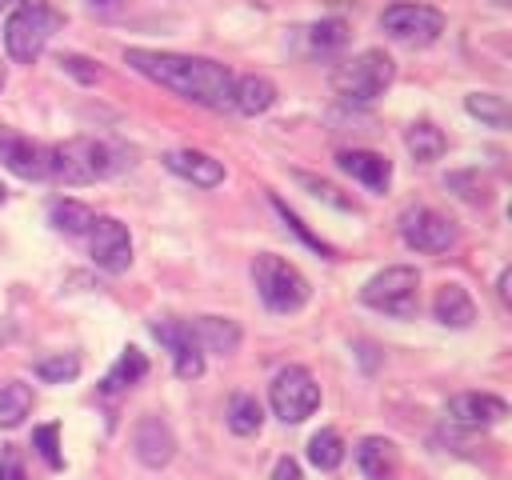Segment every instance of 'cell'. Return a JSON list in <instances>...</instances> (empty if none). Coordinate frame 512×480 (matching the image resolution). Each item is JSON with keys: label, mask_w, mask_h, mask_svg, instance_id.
<instances>
[{"label": "cell", "mask_w": 512, "mask_h": 480, "mask_svg": "<svg viewBox=\"0 0 512 480\" xmlns=\"http://www.w3.org/2000/svg\"><path fill=\"white\" fill-rule=\"evenodd\" d=\"M272 208L280 212V220H284V224H288V228H292V232H296V236H300V240H304L308 248H316V252H320V256H328V260L336 256V248H332V244H324L320 236H312V232L304 228V220H300V216H296V212H292V208H288V204H284L280 196H272Z\"/></svg>", "instance_id": "obj_32"}, {"label": "cell", "mask_w": 512, "mask_h": 480, "mask_svg": "<svg viewBox=\"0 0 512 480\" xmlns=\"http://www.w3.org/2000/svg\"><path fill=\"white\" fill-rule=\"evenodd\" d=\"M160 160H164V168H168L172 176H180V180H188V184H196V188H216V184H224V164L212 160L208 152L172 148V152H164Z\"/></svg>", "instance_id": "obj_14"}, {"label": "cell", "mask_w": 512, "mask_h": 480, "mask_svg": "<svg viewBox=\"0 0 512 480\" xmlns=\"http://www.w3.org/2000/svg\"><path fill=\"white\" fill-rule=\"evenodd\" d=\"M144 376H148V356H144L136 344H128V348H120L116 364L104 372L100 392H104V396H116V392H124V388H132V384H140Z\"/></svg>", "instance_id": "obj_18"}, {"label": "cell", "mask_w": 512, "mask_h": 480, "mask_svg": "<svg viewBox=\"0 0 512 480\" xmlns=\"http://www.w3.org/2000/svg\"><path fill=\"white\" fill-rule=\"evenodd\" d=\"M4 200H8V188H4V184H0V204H4Z\"/></svg>", "instance_id": "obj_41"}, {"label": "cell", "mask_w": 512, "mask_h": 480, "mask_svg": "<svg viewBox=\"0 0 512 480\" xmlns=\"http://www.w3.org/2000/svg\"><path fill=\"white\" fill-rule=\"evenodd\" d=\"M88 252L96 268L120 276L132 264V236L116 216H96V224L88 228Z\"/></svg>", "instance_id": "obj_11"}, {"label": "cell", "mask_w": 512, "mask_h": 480, "mask_svg": "<svg viewBox=\"0 0 512 480\" xmlns=\"http://www.w3.org/2000/svg\"><path fill=\"white\" fill-rule=\"evenodd\" d=\"M508 280H512V272L504 268V272H500V284H496V292H500V300H504V304H508Z\"/></svg>", "instance_id": "obj_38"}, {"label": "cell", "mask_w": 512, "mask_h": 480, "mask_svg": "<svg viewBox=\"0 0 512 480\" xmlns=\"http://www.w3.org/2000/svg\"><path fill=\"white\" fill-rule=\"evenodd\" d=\"M404 148H408V156H412L416 164H432V160L444 156L448 140H444V132H440L432 120H416V124L404 132Z\"/></svg>", "instance_id": "obj_22"}, {"label": "cell", "mask_w": 512, "mask_h": 480, "mask_svg": "<svg viewBox=\"0 0 512 480\" xmlns=\"http://www.w3.org/2000/svg\"><path fill=\"white\" fill-rule=\"evenodd\" d=\"M8 340H12V320L0 316V344H8Z\"/></svg>", "instance_id": "obj_39"}, {"label": "cell", "mask_w": 512, "mask_h": 480, "mask_svg": "<svg viewBox=\"0 0 512 480\" xmlns=\"http://www.w3.org/2000/svg\"><path fill=\"white\" fill-rule=\"evenodd\" d=\"M4 84H8V72H4V64H0V92H4Z\"/></svg>", "instance_id": "obj_40"}, {"label": "cell", "mask_w": 512, "mask_h": 480, "mask_svg": "<svg viewBox=\"0 0 512 480\" xmlns=\"http://www.w3.org/2000/svg\"><path fill=\"white\" fill-rule=\"evenodd\" d=\"M192 332H196V344L204 348V352H220V356H228V352H236L240 348V324L236 320H228V316H200L196 324H192Z\"/></svg>", "instance_id": "obj_21"}, {"label": "cell", "mask_w": 512, "mask_h": 480, "mask_svg": "<svg viewBox=\"0 0 512 480\" xmlns=\"http://www.w3.org/2000/svg\"><path fill=\"white\" fill-rule=\"evenodd\" d=\"M432 312H436V320L444 328H468L476 320V304H472L464 284H444L436 292V300H432Z\"/></svg>", "instance_id": "obj_20"}, {"label": "cell", "mask_w": 512, "mask_h": 480, "mask_svg": "<svg viewBox=\"0 0 512 480\" xmlns=\"http://www.w3.org/2000/svg\"><path fill=\"white\" fill-rule=\"evenodd\" d=\"M268 404L284 424H300L320 408V384L304 364H288L268 384Z\"/></svg>", "instance_id": "obj_7"}, {"label": "cell", "mask_w": 512, "mask_h": 480, "mask_svg": "<svg viewBox=\"0 0 512 480\" xmlns=\"http://www.w3.org/2000/svg\"><path fill=\"white\" fill-rule=\"evenodd\" d=\"M356 468L364 472V480H392L396 468H400L396 444L384 440V436H364L356 444Z\"/></svg>", "instance_id": "obj_17"}, {"label": "cell", "mask_w": 512, "mask_h": 480, "mask_svg": "<svg viewBox=\"0 0 512 480\" xmlns=\"http://www.w3.org/2000/svg\"><path fill=\"white\" fill-rule=\"evenodd\" d=\"M0 164L20 180H44L48 176V148H40L32 136L0 124Z\"/></svg>", "instance_id": "obj_12"}, {"label": "cell", "mask_w": 512, "mask_h": 480, "mask_svg": "<svg viewBox=\"0 0 512 480\" xmlns=\"http://www.w3.org/2000/svg\"><path fill=\"white\" fill-rule=\"evenodd\" d=\"M276 104V84L268 76H236L232 84V108L240 116H260Z\"/></svg>", "instance_id": "obj_19"}, {"label": "cell", "mask_w": 512, "mask_h": 480, "mask_svg": "<svg viewBox=\"0 0 512 480\" xmlns=\"http://www.w3.org/2000/svg\"><path fill=\"white\" fill-rule=\"evenodd\" d=\"M308 460L320 468V472H336L344 464V436L336 428H320L308 436Z\"/></svg>", "instance_id": "obj_24"}, {"label": "cell", "mask_w": 512, "mask_h": 480, "mask_svg": "<svg viewBox=\"0 0 512 480\" xmlns=\"http://www.w3.org/2000/svg\"><path fill=\"white\" fill-rule=\"evenodd\" d=\"M48 220H52V228H56V232H64V236H88V228L96 224V212H92L88 204H80V200L64 196V200H52Z\"/></svg>", "instance_id": "obj_23"}, {"label": "cell", "mask_w": 512, "mask_h": 480, "mask_svg": "<svg viewBox=\"0 0 512 480\" xmlns=\"http://www.w3.org/2000/svg\"><path fill=\"white\" fill-rule=\"evenodd\" d=\"M0 480H28V476H24V464H20V456H16L12 448L0 452Z\"/></svg>", "instance_id": "obj_35"}, {"label": "cell", "mask_w": 512, "mask_h": 480, "mask_svg": "<svg viewBox=\"0 0 512 480\" xmlns=\"http://www.w3.org/2000/svg\"><path fill=\"white\" fill-rule=\"evenodd\" d=\"M308 40H312L316 52H336V48L348 44V24L344 20H320V24L308 28Z\"/></svg>", "instance_id": "obj_31"}, {"label": "cell", "mask_w": 512, "mask_h": 480, "mask_svg": "<svg viewBox=\"0 0 512 480\" xmlns=\"http://www.w3.org/2000/svg\"><path fill=\"white\" fill-rule=\"evenodd\" d=\"M360 300L384 316H396V320H412L416 308H420V272L412 264H392L376 276L364 280L360 288Z\"/></svg>", "instance_id": "obj_6"}, {"label": "cell", "mask_w": 512, "mask_h": 480, "mask_svg": "<svg viewBox=\"0 0 512 480\" xmlns=\"http://www.w3.org/2000/svg\"><path fill=\"white\" fill-rule=\"evenodd\" d=\"M292 180H296L300 188H308L316 200H324V204H332V208H340V212H356V200L344 196L332 180H320V176H312V172H292Z\"/></svg>", "instance_id": "obj_29"}, {"label": "cell", "mask_w": 512, "mask_h": 480, "mask_svg": "<svg viewBox=\"0 0 512 480\" xmlns=\"http://www.w3.org/2000/svg\"><path fill=\"white\" fill-rule=\"evenodd\" d=\"M32 448L44 456L48 468H64V456H60V424H40V428H32Z\"/></svg>", "instance_id": "obj_33"}, {"label": "cell", "mask_w": 512, "mask_h": 480, "mask_svg": "<svg viewBox=\"0 0 512 480\" xmlns=\"http://www.w3.org/2000/svg\"><path fill=\"white\" fill-rule=\"evenodd\" d=\"M444 184H448L460 200H468V204H488V196H492V184H488L480 172H452Z\"/></svg>", "instance_id": "obj_30"}, {"label": "cell", "mask_w": 512, "mask_h": 480, "mask_svg": "<svg viewBox=\"0 0 512 480\" xmlns=\"http://www.w3.org/2000/svg\"><path fill=\"white\" fill-rule=\"evenodd\" d=\"M508 416V404L492 392H460L448 400V420L460 428H492Z\"/></svg>", "instance_id": "obj_13"}, {"label": "cell", "mask_w": 512, "mask_h": 480, "mask_svg": "<svg viewBox=\"0 0 512 480\" xmlns=\"http://www.w3.org/2000/svg\"><path fill=\"white\" fill-rule=\"evenodd\" d=\"M32 412V388L20 380H8L0 388V428H16Z\"/></svg>", "instance_id": "obj_26"}, {"label": "cell", "mask_w": 512, "mask_h": 480, "mask_svg": "<svg viewBox=\"0 0 512 480\" xmlns=\"http://www.w3.org/2000/svg\"><path fill=\"white\" fill-rule=\"evenodd\" d=\"M396 228H400V240L412 248V252H448L452 244H456V224L444 216V212H436V208H428V204H412V208H404L400 212V220H396Z\"/></svg>", "instance_id": "obj_9"}, {"label": "cell", "mask_w": 512, "mask_h": 480, "mask_svg": "<svg viewBox=\"0 0 512 480\" xmlns=\"http://www.w3.org/2000/svg\"><path fill=\"white\" fill-rule=\"evenodd\" d=\"M8 4H12V0H0V8H8Z\"/></svg>", "instance_id": "obj_42"}, {"label": "cell", "mask_w": 512, "mask_h": 480, "mask_svg": "<svg viewBox=\"0 0 512 480\" xmlns=\"http://www.w3.org/2000/svg\"><path fill=\"white\" fill-rule=\"evenodd\" d=\"M32 372L44 380V384H68L80 376V356L76 352H52V356H40L32 364Z\"/></svg>", "instance_id": "obj_28"}, {"label": "cell", "mask_w": 512, "mask_h": 480, "mask_svg": "<svg viewBox=\"0 0 512 480\" xmlns=\"http://www.w3.org/2000/svg\"><path fill=\"white\" fill-rule=\"evenodd\" d=\"M252 284H256L264 308L276 312V316L300 312L308 304V296H312V284L304 280V272L292 260L276 256V252H260L252 260Z\"/></svg>", "instance_id": "obj_4"}, {"label": "cell", "mask_w": 512, "mask_h": 480, "mask_svg": "<svg viewBox=\"0 0 512 480\" xmlns=\"http://www.w3.org/2000/svg\"><path fill=\"white\" fill-rule=\"evenodd\" d=\"M272 480H304V476H300V468H296L292 456H280L276 468H272Z\"/></svg>", "instance_id": "obj_36"}, {"label": "cell", "mask_w": 512, "mask_h": 480, "mask_svg": "<svg viewBox=\"0 0 512 480\" xmlns=\"http://www.w3.org/2000/svg\"><path fill=\"white\" fill-rule=\"evenodd\" d=\"M396 76V64L384 48H364L356 52L352 60H344L336 72H332V88L348 100V104H372L376 96L388 92Z\"/></svg>", "instance_id": "obj_5"}, {"label": "cell", "mask_w": 512, "mask_h": 480, "mask_svg": "<svg viewBox=\"0 0 512 480\" xmlns=\"http://www.w3.org/2000/svg\"><path fill=\"white\" fill-rule=\"evenodd\" d=\"M132 448H136V460L144 468H164L176 456V436L160 416H144L132 432Z\"/></svg>", "instance_id": "obj_16"}, {"label": "cell", "mask_w": 512, "mask_h": 480, "mask_svg": "<svg viewBox=\"0 0 512 480\" xmlns=\"http://www.w3.org/2000/svg\"><path fill=\"white\" fill-rule=\"evenodd\" d=\"M124 64L136 68L140 76L156 80L160 88L176 92L188 104L200 108H232V68L208 56H184V52H156V48H124Z\"/></svg>", "instance_id": "obj_1"}, {"label": "cell", "mask_w": 512, "mask_h": 480, "mask_svg": "<svg viewBox=\"0 0 512 480\" xmlns=\"http://www.w3.org/2000/svg\"><path fill=\"white\" fill-rule=\"evenodd\" d=\"M496 4H508V0H496Z\"/></svg>", "instance_id": "obj_43"}, {"label": "cell", "mask_w": 512, "mask_h": 480, "mask_svg": "<svg viewBox=\"0 0 512 480\" xmlns=\"http://www.w3.org/2000/svg\"><path fill=\"white\" fill-rule=\"evenodd\" d=\"M380 28L384 36L400 40V44H412V48H424L432 40H440L444 32V12L432 8V4H388L380 12Z\"/></svg>", "instance_id": "obj_8"}, {"label": "cell", "mask_w": 512, "mask_h": 480, "mask_svg": "<svg viewBox=\"0 0 512 480\" xmlns=\"http://www.w3.org/2000/svg\"><path fill=\"white\" fill-rule=\"evenodd\" d=\"M60 64H64V72L80 76L84 84H96V80H100V68H88V60H84V56H60Z\"/></svg>", "instance_id": "obj_34"}, {"label": "cell", "mask_w": 512, "mask_h": 480, "mask_svg": "<svg viewBox=\"0 0 512 480\" xmlns=\"http://www.w3.org/2000/svg\"><path fill=\"white\" fill-rule=\"evenodd\" d=\"M228 428L236 432V436H256L260 432V424H264V408H260V400L256 396H248V392H236L232 400H228Z\"/></svg>", "instance_id": "obj_25"}, {"label": "cell", "mask_w": 512, "mask_h": 480, "mask_svg": "<svg viewBox=\"0 0 512 480\" xmlns=\"http://www.w3.org/2000/svg\"><path fill=\"white\" fill-rule=\"evenodd\" d=\"M88 8H92V12H100V16H112V12H120V8H124V0H88Z\"/></svg>", "instance_id": "obj_37"}, {"label": "cell", "mask_w": 512, "mask_h": 480, "mask_svg": "<svg viewBox=\"0 0 512 480\" xmlns=\"http://www.w3.org/2000/svg\"><path fill=\"white\" fill-rule=\"evenodd\" d=\"M148 328H152V336L172 352V368H176L180 380H196V376H204V348L196 344V332H192L188 320L156 316V320H148Z\"/></svg>", "instance_id": "obj_10"}, {"label": "cell", "mask_w": 512, "mask_h": 480, "mask_svg": "<svg viewBox=\"0 0 512 480\" xmlns=\"http://www.w3.org/2000/svg\"><path fill=\"white\" fill-rule=\"evenodd\" d=\"M128 168H132V152L104 136H76V140L48 148V176H56L60 184H72V188L112 180Z\"/></svg>", "instance_id": "obj_2"}, {"label": "cell", "mask_w": 512, "mask_h": 480, "mask_svg": "<svg viewBox=\"0 0 512 480\" xmlns=\"http://www.w3.org/2000/svg\"><path fill=\"white\" fill-rule=\"evenodd\" d=\"M340 172H348L352 180H360L368 192H388L392 184V160L384 152H368V148H344L336 152Z\"/></svg>", "instance_id": "obj_15"}, {"label": "cell", "mask_w": 512, "mask_h": 480, "mask_svg": "<svg viewBox=\"0 0 512 480\" xmlns=\"http://www.w3.org/2000/svg\"><path fill=\"white\" fill-rule=\"evenodd\" d=\"M464 108H468V116H476L480 124H488V128H508V100L504 96H492V92H472L468 100H464Z\"/></svg>", "instance_id": "obj_27"}, {"label": "cell", "mask_w": 512, "mask_h": 480, "mask_svg": "<svg viewBox=\"0 0 512 480\" xmlns=\"http://www.w3.org/2000/svg\"><path fill=\"white\" fill-rule=\"evenodd\" d=\"M64 16L48 0H16L4 20V52L16 64H36Z\"/></svg>", "instance_id": "obj_3"}]
</instances>
